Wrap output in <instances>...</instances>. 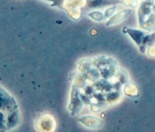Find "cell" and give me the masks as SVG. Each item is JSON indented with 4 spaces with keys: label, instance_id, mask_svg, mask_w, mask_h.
I'll list each match as a JSON object with an SVG mask.
<instances>
[{
    "label": "cell",
    "instance_id": "obj_1",
    "mask_svg": "<svg viewBox=\"0 0 155 132\" xmlns=\"http://www.w3.org/2000/svg\"><path fill=\"white\" fill-rule=\"evenodd\" d=\"M81 122L89 127H97L101 126V123L98 118H96L94 117H84L81 118Z\"/></svg>",
    "mask_w": 155,
    "mask_h": 132
}]
</instances>
